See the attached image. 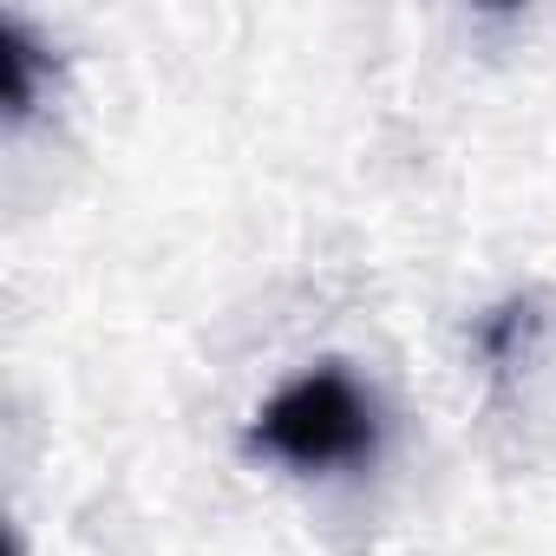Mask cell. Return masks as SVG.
<instances>
[{
  "instance_id": "cell-1",
  "label": "cell",
  "mask_w": 556,
  "mask_h": 556,
  "mask_svg": "<svg viewBox=\"0 0 556 556\" xmlns=\"http://www.w3.org/2000/svg\"><path fill=\"white\" fill-rule=\"evenodd\" d=\"M249 452L289 471L367 465L380 452V406L341 361H321L262 400V413L249 419Z\"/></svg>"
},
{
  "instance_id": "cell-2",
  "label": "cell",
  "mask_w": 556,
  "mask_h": 556,
  "mask_svg": "<svg viewBox=\"0 0 556 556\" xmlns=\"http://www.w3.org/2000/svg\"><path fill=\"white\" fill-rule=\"evenodd\" d=\"M40 47H34V34L14 21V14H0V73H8V125H21V118H34V105H40Z\"/></svg>"
}]
</instances>
